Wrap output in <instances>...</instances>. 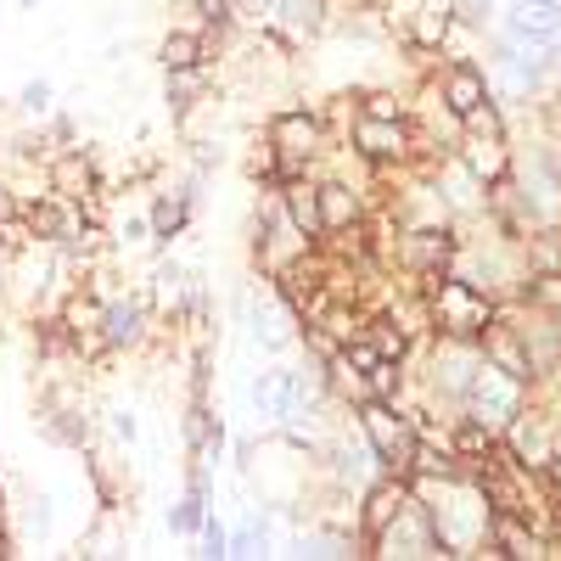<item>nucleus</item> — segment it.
<instances>
[{
	"label": "nucleus",
	"instance_id": "nucleus-1",
	"mask_svg": "<svg viewBox=\"0 0 561 561\" xmlns=\"http://www.w3.org/2000/svg\"><path fill=\"white\" fill-rule=\"evenodd\" d=\"M427 280V314L444 337H460V343H478L483 325L494 320V304L483 287H472V280L460 275H421Z\"/></svg>",
	"mask_w": 561,
	"mask_h": 561
},
{
	"label": "nucleus",
	"instance_id": "nucleus-2",
	"mask_svg": "<svg viewBox=\"0 0 561 561\" xmlns=\"http://www.w3.org/2000/svg\"><path fill=\"white\" fill-rule=\"evenodd\" d=\"M359 433H365L370 455L382 460V472H393V478L410 472L421 433H415V421H410L393 399H365V404H359Z\"/></svg>",
	"mask_w": 561,
	"mask_h": 561
},
{
	"label": "nucleus",
	"instance_id": "nucleus-3",
	"mask_svg": "<svg viewBox=\"0 0 561 561\" xmlns=\"http://www.w3.org/2000/svg\"><path fill=\"white\" fill-rule=\"evenodd\" d=\"M264 140H270L275 158H280V180L309 174L314 158L325 152V129H320V118L304 113V107H280V113L264 124Z\"/></svg>",
	"mask_w": 561,
	"mask_h": 561
},
{
	"label": "nucleus",
	"instance_id": "nucleus-4",
	"mask_svg": "<svg viewBox=\"0 0 561 561\" xmlns=\"http://www.w3.org/2000/svg\"><path fill=\"white\" fill-rule=\"evenodd\" d=\"M152 332V298L147 293H124V298H102V320L96 337L102 348H140Z\"/></svg>",
	"mask_w": 561,
	"mask_h": 561
},
{
	"label": "nucleus",
	"instance_id": "nucleus-5",
	"mask_svg": "<svg viewBox=\"0 0 561 561\" xmlns=\"http://www.w3.org/2000/svg\"><path fill=\"white\" fill-rule=\"evenodd\" d=\"M354 152L365 163H410L415 158V135L410 118H354Z\"/></svg>",
	"mask_w": 561,
	"mask_h": 561
},
{
	"label": "nucleus",
	"instance_id": "nucleus-6",
	"mask_svg": "<svg viewBox=\"0 0 561 561\" xmlns=\"http://www.w3.org/2000/svg\"><path fill=\"white\" fill-rule=\"evenodd\" d=\"M45 192H57L62 203H90V197H102L96 158L79 152V147H62L51 163H45Z\"/></svg>",
	"mask_w": 561,
	"mask_h": 561
},
{
	"label": "nucleus",
	"instance_id": "nucleus-7",
	"mask_svg": "<svg viewBox=\"0 0 561 561\" xmlns=\"http://www.w3.org/2000/svg\"><path fill=\"white\" fill-rule=\"evenodd\" d=\"M505 39L511 45H556L561 39V0H511L505 7Z\"/></svg>",
	"mask_w": 561,
	"mask_h": 561
},
{
	"label": "nucleus",
	"instance_id": "nucleus-8",
	"mask_svg": "<svg viewBox=\"0 0 561 561\" xmlns=\"http://www.w3.org/2000/svg\"><path fill=\"white\" fill-rule=\"evenodd\" d=\"M399 259L410 275H444L449 259H455V230H438V225H410L399 237Z\"/></svg>",
	"mask_w": 561,
	"mask_h": 561
},
{
	"label": "nucleus",
	"instance_id": "nucleus-9",
	"mask_svg": "<svg viewBox=\"0 0 561 561\" xmlns=\"http://www.w3.org/2000/svg\"><path fill=\"white\" fill-rule=\"evenodd\" d=\"M410 500H415V494H410L404 478H393V472L370 478V483H365V511H359V534H365V539H377Z\"/></svg>",
	"mask_w": 561,
	"mask_h": 561
},
{
	"label": "nucleus",
	"instance_id": "nucleus-10",
	"mask_svg": "<svg viewBox=\"0 0 561 561\" xmlns=\"http://www.w3.org/2000/svg\"><path fill=\"white\" fill-rule=\"evenodd\" d=\"M489 96H494V84H489V68H478V62H449L444 79H438V102L449 107V118L472 113Z\"/></svg>",
	"mask_w": 561,
	"mask_h": 561
},
{
	"label": "nucleus",
	"instance_id": "nucleus-11",
	"mask_svg": "<svg viewBox=\"0 0 561 561\" xmlns=\"http://www.w3.org/2000/svg\"><path fill=\"white\" fill-rule=\"evenodd\" d=\"M478 348H483V359H489V365H500V370H505V377H517V382H528V377H534L528 337L517 332V325L489 320V325H483V337H478Z\"/></svg>",
	"mask_w": 561,
	"mask_h": 561
},
{
	"label": "nucleus",
	"instance_id": "nucleus-12",
	"mask_svg": "<svg viewBox=\"0 0 561 561\" xmlns=\"http://www.w3.org/2000/svg\"><path fill=\"white\" fill-rule=\"evenodd\" d=\"M354 225H365V197L348 180H320V230L325 237H348Z\"/></svg>",
	"mask_w": 561,
	"mask_h": 561
},
{
	"label": "nucleus",
	"instance_id": "nucleus-13",
	"mask_svg": "<svg viewBox=\"0 0 561 561\" xmlns=\"http://www.w3.org/2000/svg\"><path fill=\"white\" fill-rule=\"evenodd\" d=\"M203 102H208V62L163 73V107H169V118H174L180 129L192 124V113H197Z\"/></svg>",
	"mask_w": 561,
	"mask_h": 561
},
{
	"label": "nucleus",
	"instance_id": "nucleus-14",
	"mask_svg": "<svg viewBox=\"0 0 561 561\" xmlns=\"http://www.w3.org/2000/svg\"><path fill=\"white\" fill-rule=\"evenodd\" d=\"M466 169L483 180V192H494L500 180H511V152H505V135H466L460 152H455Z\"/></svg>",
	"mask_w": 561,
	"mask_h": 561
},
{
	"label": "nucleus",
	"instance_id": "nucleus-15",
	"mask_svg": "<svg viewBox=\"0 0 561 561\" xmlns=\"http://www.w3.org/2000/svg\"><path fill=\"white\" fill-rule=\"evenodd\" d=\"M192 214H197V203L185 197V192H158V197H152V208H147V219H152V242H158V248H169L174 237H185Z\"/></svg>",
	"mask_w": 561,
	"mask_h": 561
},
{
	"label": "nucleus",
	"instance_id": "nucleus-16",
	"mask_svg": "<svg viewBox=\"0 0 561 561\" xmlns=\"http://www.w3.org/2000/svg\"><path fill=\"white\" fill-rule=\"evenodd\" d=\"M455 28V0H421L415 18H410V45L415 51H433V45H444Z\"/></svg>",
	"mask_w": 561,
	"mask_h": 561
},
{
	"label": "nucleus",
	"instance_id": "nucleus-17",
	"mask_svg": "<svg viewBox=\"0 0 561 561\" xmlns=\"http://www.w3.org/2000/svg\"><path fill=\"white\" fill-rule=\"evenodd\" d=\"M197 62H208V34H203V28H169V34L158 39V68H163V73L197 68Z\"/></svg>",
	"mask_w": 561,
	"mask_h": 561
},
{
	"label": "nucleus",
	"instance_id": "nucleus-18",
	"mask_svg": "<svg viewBox=\"0 0 561 561\" xmlns=\"http://www.w3.org/2000/svg\"><path fill=\"white\" fill-rule=\"evenodd\" d=\"M192 12H197V28L225 39L230 28H237V12H242V0H192Z\"/></svg>",
	"mask_w": 561,
	"mask_h": 561
},
{
	"label": "nucleus",
	"instance_id": "nucleus-19",
	"mask_svg": "<svg viewBox=\"0 0 561 561\" xmlns=\"http://www.w3.org/2000/svg\"><path fill=\"white\" fill-rule=\"evenodd\" d=\"M365 388H370V399H399V388H404V365L399 359H377L365 370Z\"/></svg>",
	"mask_w": 561,
	"mask_h": 561
},
{
	"label": "nucleus",
	"instance_id": "nucleus-20",
	"mask_svg": "<svg viewBox=\"0 0 561 561\" xmlns=\"http://www.w3.org/2000/svg\"><path fill=\"white\" fill-rule=\"evenodd\" d=\"M455 124H460L466 135H505V118H500V107H494V96H489V102H478L472 113H460Z\"/></svg>",
	"mask_w": 561,
	"mask_h": 561
},
{
	"label": "nucleus",
	"instance_id": "nucleus-21",
	"mask_svg": "<svg viewBox=\"0 0 561 561\" xmlns=\"http://www.w3.org/2000/svg\"><path fill=\"white\" fill-rule=\"evenodd\" d=\"M51 96H57L51 79H28V84L18 90V113H23V118H45V113H51Z\"/></svg>",
	"mask_w": 561,
	"mask_h": 561
},
{
	"label": "nucleus",
	"instance_id": "nucleus-22",
	"mask_svg": "<svg viewBox=\"0 0 561 561\" xmlns=\"http://www.w3.org/2000/svg\"><path fill=\"white\" fill-rule=\"evenodd\" d=\"M370 337H377V354H382V359H404V332H399V320H377V325H370Z\"/></svg>",
	"mask_w": 561,
	"mask_h": 561
},
{
	"label": "nucleus",
	"instance_id": "nucleus-23",
	"mask_svg": "<svg viewBox=\"0 0 561 561\" xmlns=\"http://www.w3.org/2000/svg\"><path fill=\"white\" fill-rule=\"evenodd\" d=\"M455 23L489 28V23H494V0H455Z\"/></svg>",
	"mask_w": 561,
	"mask_h": 561
},
{
	"label": "nucleus",
	"instance_id": "nucleus-24",
	"mask_svg": "<svg viewBox=\"0 0 561 561\" xmlns=\"http://www.w3.org/2000/svg\"><path fill=\"white\" fill-rule=\"evenodd\" d=\"M51 517H57L51 494H34V500H28V534H34V539H51Z\"/></svg>",
	"mask_w": 561,
	"mask_h": 561
},
{
	"label": "nucleus",
	"instance_id": "nucleus-25",
	"mask_svg": "<svg viewBox=\"0 0 561 561\" xmlns=\"http://www.w3.org/2000/svg\"><path fill=\"white\" fill-rule=\"evenodd\" d=\"M365 118H404V102L393 96V90H370V96H365Z\"/></svg>",
	"mask_w": 561,
	"mask_h": 561
},
{
	"label": "nucleus",
	"instance_id": "nucleus-26",
	"mask_svg": "<svg viewBox=\"0 0 561 561\" xmlns=\"http://www.w3.org/2000/svg\"><path fill=\"white\" fill-rule=\"evenodd\" d=\"M203 556H230V534H225V523L219 517H203Z\"/></svg>",
	"mask_w": 561,
	"mask_h": 561
},
{
	"label": "nucleus",
	"instance_id": "nucleus-27",
	"mask_svg": "<svg viewBox=\"0 0 561 561\" xmlns=\"http://www.w3.org/2000/svg\"><path fill=\"white\" fill-rule=\"evenodd\" d=\"M107 433H113L118 444H135V438H140V421H135V410H107Z\"/></svg>",
	"mask_w": 561,
	"mask_h": 561
},
{
	"label": "nucleus",
	"instance_id": "nucleus-28",
	"mask_svg": "<svg viewBox=\"0 0 561 561\" xmlns=\"http://www.w3.org/2000/svg\"><path fill=\"white\" fill-rule=\"evenodd\" d=\"M140 237H152V219L147 214H135V219L118 225V242H140Z\"/></svg>",
	"mask_w": 561,
	"mask_h": 561
},
{
	"label": "nucleus",
	"instance_id": "nucleus-29",
	"mask_svg": "<svg viewBox=\"0 0 561 561\" xmlns=\"http://www.w3.org/2000/svg\"><path fill=\"white\" fill-rule=\"evenodd\" d=\"M545 472H550V489H556V494H561V449H556V455H550V466H545Z\"/></svg>",
	"mask_w": 561,
	"mask_h": 561
},
{
	"label": "nucleus",
	"instance_id": "nucleus-30",
	"mask_svg": "<svg viewBox=\"0 0 561 561\" xmlns=\"http://www.w3.org/2000/svg\"><path fill=\"white\" fill-rule=\"evenodd\" d=\"M0 517H7V494H0Z\"/></svg>",
	"mask_w": 561,
	"mask_h": 561
}]
</instances>
